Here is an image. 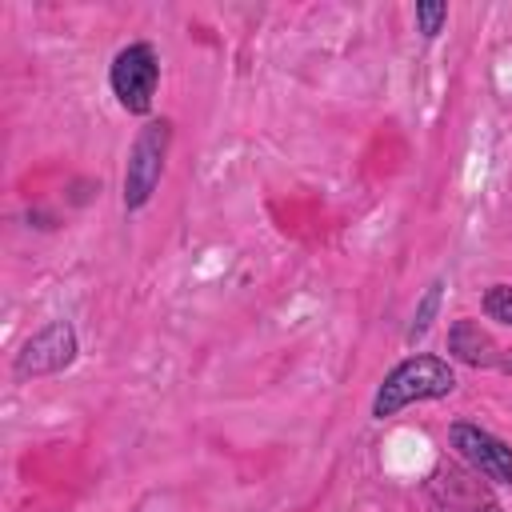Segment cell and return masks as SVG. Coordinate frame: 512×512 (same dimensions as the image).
I'll return each instance as SVG.
<instances>
[{
  "label": "cell",
  "instance_id": "1",
  "mask_svg": "<svg viewBox=\"0 0 512 512\" xmlns=\"http://www.w3.org/2000/svg\"><path fill=\"white\" fill-rule=\"evenodd\" d=\"M456 388H460V376H456V364L448 356H440V352H408L380 376V384L372 392V404H368V416L376 424H384V420L400 416L412 404L448 400Z\"/></svg>",
  "mask_w": 512,
  "mask_h": 512
},
{
  "label": "cell",
  "instance_id": "2",
  "mask_svg": "<svg viewBox=\"0 0 512 512\" xmlns=\"http://www.w3.org/2000/svg\"><path fill=\"white\" fill-rule=\"evenodd\" d=\"M168 152H172V120L168 116H152L136 128L128 156H124V176H120V208L144 212L152 204V196L160 192L164 168H168Z\"/></svg>",
  "mask_w": 512,
  "mask_h": 512
},
{
  "label": "cell",
  "instance_id": "3",
  "mask_svg": "<svg viewBox=\"0 0 512 512\" xmlns=\"http://www.w3.org/2000/svg\"><path fill=\"white\" fill-rule=\"evenodd\" d=\"M156 88H160V52H156V44L152 40L120 44L108 60V92L120 104V112L152 120Z\"/></svg>",
  "mask_w": 512,
  "mask_h": 512
},
{
  "label": "cell",
  "instance_id": "4",
  "mask_svg": "<svg viewBox=\"0 0 512 512\" xmlns=\"http://www.w3.org/2000/svg\"><path fill=\"white\" fill-rule=\"evenodd\" d=\"M80 360V336L76 324L64 316L44 320L36 332L24 336V344L12 352V380L16 384H32L44 376H60Z\"/></svg>",
  "mask_w": 512,
  "mask_h": 512
},
{
  "label": "cell",
  "instance_id": "5",
  "mask_svg": "<svg viewBox=\"0 0 512 512\" xmlns=\"http://www.w3.org/2000/svg\"><path fill=\"white\" fill-rule=\"evenodd\" d=\"M420 492H424V504L432 512H504L492 484L480 472H472L468 464L448 460V456H440L424 472Z\"/></svg>",
  "mask_w": 512,
  "mask_h": 512
},
{
  "label": "cell",
  "instance_id": "6",
  "mask_svg": "<svg viewBox=\"0 0 512 512\" xmlns=\"http://www.w3.org/2000/svg\"><path fill=\"white\" fill-rule=\"evenodd\" d=\"M448 448L456 452L460 464H468L472 472H480L488 484H504L512 488V444L500 440L496 432H488L476 420H452L448 424Z\"/></svg>",
  "mask_w": 512,
  "mask_h": 512
},
{
  "label": "cell",
  "instance_id": "7",
  "mask_svg": "<svg viewBox=\"0 0 512 512\" xmlns=\"http://www.w3.org/2000/svg\"><path fill=\"white\" fill-rule=\"evenodd\" d=\"M444 352L452 364H464V368H476V372H500V376H512V344H500L480 320L472 316H456L448 324V340H444Z\"/></svg>",
  "mask_w": 512,
  "mask_h": 512
},
{
  "label": "cell",
  "instance_id": "8",
  "mask_svg": "<svg viewBox=\"0 0 512 512\" xmlns=\"http://www.w3.org/2000/svg\"><path fill=\"white\" fill-rule=\"evenodd\" d=\"M444 276H432L428 280V288L420 292V300H416V308H412V320H408V332H404V344H420L424 336H428V328L436 324V316H440V304H444Z\"/></svg>",
  "mask_w": 512,
  "mask_h": 512
},
{
  "label": "cell",
  "instance_id": "9",
  "mask_svg": "<svg viewBox=\"0 0 512 512\" xmlns=\"http://www.w3.org/2000/svg\"><path fill=\"white\" fill-rule=\"evenodd\" d=\"M480 312L504 328H512V284L508 280H496L480 292Z\"/></svg>",
  "mask_w": 512,
  "mask_h": 512
},
{
  "label": "cell",
  "instance_id": "10",
  "mask_svg": "<svg viewBox=\"0 0 512 512\" xmlns=\"http://www.w3.org/2000/svg\"><path fill=\"white\" fill-rule=\"evenodd\" d=\"M412 24H416V32H420L424 40H436V36L444 32V24H448V4H444V0H416Z\"/></svg>",
  "mask_w": 512,
  "mask_h": 512
}]
</instances>
